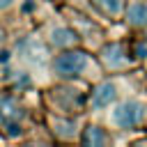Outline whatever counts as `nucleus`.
I'll use <instances>...</instances> for the list:
<instances>
[{
	"mask_svg": "<svg viewBox=\"0 0 147 147\" xmlns=\"http://www.w3.org/2000/svg\"><path fill=\"white\" fill-rule=\"evenodd\" d=\"M53 74L57 78H78L92 67V57L85 51H64L53 57Z\"/></svg>",
	"mask_w": 147,
	"mask_h": 147,
	"instance_id": "1",
	"label": "nucleus"
},
{
	"mask_svg": "<svg viewBox=\"0 0 147 147\" xmlns=\"http://www.w3.org/2000/svg\"><path fill=\"white\" fill-rule=\"evenodd\" d=\"M145 103L138 101V99H126L122 103H117L110 113V124L117 126V129H133L138 126L142 119H145Z\"/></svg>",
	"mask_w": 147,
	"mask_h": 147,
	"instance_id": "2",
	"label": "nucleus"
},
{
	"mask_svg": "<svg viewBox=\"0 0 147 147\" xmlns=\"http://www.w3.org/2000/svg\"><path fill=\"white\" fill-rule=\"evenodd\" d=\"M133 53L124 44H110L101 51V62L106 69H126L133 64Z\"/></svg>",
	"mask_w": 147,
	"mask_h": 147,
	"instance_id": "3",
	"label": "nucleus"
},
{
	"mask_svg": "<svg viewBox=\"0 0 147 147\" xmlns=\"http://www.w3.org/2000/svg\"><path fill=\"white\" fill-rule=\"evenodd\" d=\"M115 99H117V85H115V83H110V80L99 83V85L90 92V106H92L94 110L108 108Z\"/></svg>",
	"mask_w": 147,
	"mask_h": 147,
	"instance_id": "4",
	"label": "nucleus"
},
{
	"mask_svg": "<svg viewBox=\"0 0 147 147\" xmlns=\"http://www.w3.org/2000/svg\"><path fill=\"white\" fill-rule=\"evenodd\" d=\"M124 16H126V23H129V25H133V28H145V25H147V2H142V0L129 2Z\"/></svg>",
	"mask_w": 147,
	"mask_h": 147,
	"instance_id": "5",
	"label": "nucleus"
},
{
	"mask_svg": "<svg viewBox=\"0 0 147 147\" xmlns=\"http://www.w3.org/2000/svg\"><path fill=\"white\" fill-rule=\"evenodd\" d=\"M51 41L55 46H60V48H67V46L76 44V32L69 30V28H64V25H57V28L51 30Z\"/></svg>",
	"mask_w": 147,
	"mask_h": 147,
	"instance_id": "6",
	"label": "nucleus"
},
{
	"mask_svg": "<svg viewBox=\"0 0 147 147\" xmlns=\"http://www.w3.org/2000/svg\"><path fill=\"white\" fill-rule=\"evenodd\" d=\"M80 140H83L85 145H92V147H94V145H108V142H110V136H108L101 126H94V124H92V126L85 129V133H83Z\"/></svg>",
	"mask_w": 147,
	"mask_h": 147,
	"instance_id": "7",
	"label": "nucleus"
},
{
	"mask_svg": "<svg viewBox=\"0 0 147 147\" xmlns=\"http://www.w3.org/2000/svg\"><path fill=\"white\" fill-rule=\"evenodd\" d=\"M94 5L106 16H119L122 9H124V0H94Z\"/></svg>",
	"mask_w": 147,
	"mask_h": 147,
	"instance_id": "8",
	"label": "nucleus"
},
{
	"mask_svg": "<svg viewBox=\"0 0 147 147\" xmlns=\"http://www.w3.org/2000/svg\"><path fill=\"white\" fill-rule=\"evenodd\" d=\"M16 0H0V11H5V9H9L11 5H14Z\"/></svg>",
	"mask_w": 147,
	"mask_h": 147,
	"instance_id": "9",
	"label": "nucleus"
},
{
	"mask_svg": "<svg viewBox=\"0 0 147 147\" xmlns=\"http://www.w3.org/2000/svg\"><path fill=\"white\" fill-rule=\"evenodd\" d=\"M5 44V32H2V28H0V46Z\"/></svg>",
	"mask_w": 147,
	"mask_h": 147,
	"instance_id": "10",
	"label": "nucleus"
}]
</instances>
